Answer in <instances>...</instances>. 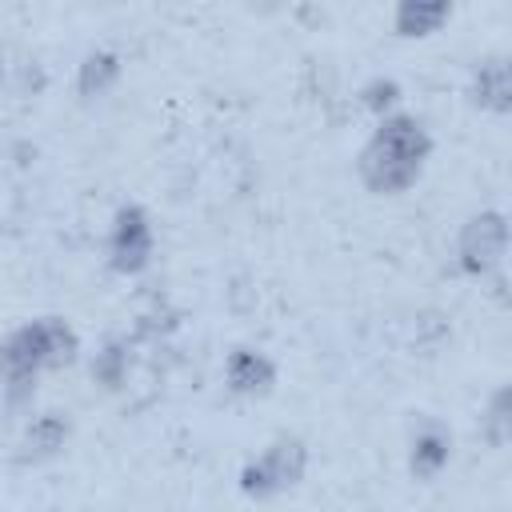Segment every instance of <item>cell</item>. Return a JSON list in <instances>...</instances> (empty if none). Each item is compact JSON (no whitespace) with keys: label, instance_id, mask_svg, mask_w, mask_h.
<instances>
[{"label":"cell","instance_id":"6da1fadb","mask_svg":"<svg viewBox=\"0 0 512 512\" xmlns=\"http://www.w3.org/2000/svg\"><path fill=\"white\" fill-rule=\"evenodd\" d=\"M80 356V332L64 316H36L0 340V388L8 408H28L44 372L68 368Z\"/></svg>","mask_w":512,"mask_h":512},{"label":"cell","instance_id":"7a4b0ae2","mask_svg":"<svg viewBox=\"0 0 512 512\" xmlns=\"http://www.w3.org/2000/svg\"><path fill=\"white\" fill-rule=\"evenodd\" d=\"M308 464H312V452H308V440L296 436V432H280L272 436L256 456H248L236 472V488L248 496V500H276L292 488L304 484L308 476Z\"/></svg>","mask_w":512,"mask_h":512},{"label":"cell","instance_id":"3957f363","mask_svg":"<svg viewBox=\"0 0 512 512\" xmlns=\"http://www.w3.org/2000/svg\"><path fill=\"white\" fill-rule=\"evenodd\" d=\"M104 260L116 276H144L156 260V224L152 212L140 200H124L112 212L108 240H104Z\"/></svg>","mask_w":512,"mask_h":512},{"label":"cell","instance_id":"277c9868","mask_svg":"<svg viewBox=\"0 0 512 512\" xmlns=\"http://www.w3.org/2000/svg\"><path fill=\"white\" fill-rule=\"evenodd\" d=\"M456 272L468 280H488L504 272L508 256V216L500 208H480L472 212L460 232H456Z\"/></svg>","mask_w":512,"mask_h":512},{"label":"cell","instance_id":"5b68a950","mask_svg":"<svg viewBox=\"0 0 512 512\" xmlns=\"http://www.w3.org/2000/svg\"><path fill=\"white\" fill-rule=\"evenodd\" d=\"M364 144L376 148V152H384V156H392V160L416 164V168H424L432 160V148H436L428 124L416 112H404V108L392 112V116H384V120H376V128H372V136Z\"/></svg>","mask_w":512,"mask_h":512},{"label":"cell","instance_id":"8992f818","mask_svg":"<svg viewBox=\"0 0 512 512\" xmlns=\"http://www.w3.org/2000/svg\"><path fill=\"white\" fill-rule=\"evenodd\" d=\"M280 384V364L252 344H236L224 356V388L240 400H264Z\"/></svg>","mask_w":512,"mask_h":512},{"label":"cell","instance_id":"52a82bcc","mask_svg":"<svg viewBox=\"0 0 512 512\" xmlns=\"http://www.w3.org/2000/svg\"><path fill=\"white\" fill-rule=\"evenodd\" d=\"M468 104L488 112V116H508L512 112V60L504 52H488L468 68Z\"/></svg>","mask_w":512,"mask_h":512},{"label":"cell","instance_id":"ba28073f","mask_svg":"<svg viewBox=\"0 0 512 512\" xmlns=\"http://www.w3.org/2000/svg\"><path fill=\"white\" fill-rule=\"evenodd\" d=\"M72 440V416L60 412V408H48V412H36L24 432H20V444H16V464L20 468H36V464H48L56 460Z\"/></svg>","mask_w":512,"mask_h":512},{"label":"cell","instance_id":"9c48e42d","mask_svg":"<svg viewBox=\"0 0 512 512\" xmlns=\"http://www.w3.org/2000/svg\"><path fill=\"white\" fill-rule=\"evenodd\" d=\"M452 448H456L452 428L436 416H424L408 436V472H412V480H420V484L440 480L444 468L452 464Z\"/></svg>","mask_w":512,"mask_h":512},{"label":"cell","instance_id":"30bf717a","mask_svg":"<svg viewBox=\"0 0 512 512\" xmlns=\"http://www.w3.org/2000/svg\"><path fill=\"white\" fill-rule=\"evenodd\" d=\"M424 176V168L416 164H404V160H392L376 148H360L356 152V180L372 192V196H404L408 188H416Z\"/></svg>","mask_w":512,"mask_h":512},{"label":"cell","instance_id":"8fae6325","mask_svg":"<svg viewBox=\"0 0 512 512\" xmlns=\"http://www.w3.org/2000/svg\"><path fill=\"white\" fill-rule=\"evenodd\" d=\"M132 364H136V340L132 336H108L92 360H88V376L100 392H124L128 388V376H132Z\"/></svg>","mask_w":512,"mask_h":512},{"label":"cell","instance_id":"7c38bea8","mask_svg":"<svg viewBox=\"0 0 512 512\" xmlns=\"http://www.w3.org/2000/svg\"><path fill=\"white\" fill-rule=\"evenodd\" d=\"M120 76H124V56L116 52V48H92V52H84L80 56V64H76V96L84 100V104H92V100H104L116 84H120Z\"/></svg>","mask_w":512,"mask_h":512},{"label":"cell","instance_id":"4fadbf2b","mask_svg":"<svg viewBox=\"0 0 512 512\" xmlns=\"http://www.w3.org/2000/svg\"><path fill=\"white\" fill-rule=\"evenodd\" d=\"M448 20H452V4L448 0H400L392 8V36L424 40V36L440 32Z\"/></svg>","mask_w":512,"mask_h":512},{"label":"cell","instance_id":"5bb4252c","mask_svg":"<svg viewBox=\"0 0 512 512\" xmlns=\"http://www.w3.org/2000/svg\"><path fill=\"white\" fill-rule=\"evenodd\" d=\"M480 436L488 448H504L512 440V392L508 384H496L480 412Z\"/></svg>","mask_w":512,"mask_h":512},{"label":"cell","instance_id":"9a60e30c","mask_svg":"<svg viewBox=\"0 0 512 512\" xmlns=\"http://www.w3.org/2000/svg\"><path fill=\"white\" fill-rule=\"evenodd\" d=\"M400 100H404L400 80H396V76H384V72L368 76V80L356 88V104H360L368 116H376V120H384V116L400 112Z\"/></svg>","mask_w":512,"mask_h":512},{"label":"cell","instance_id":"2e32d148","mask_svg":"<svg viewBox=\"0 0 512 512\" xmlns=\"http://www.w3.org/2000/svg\"><path fill=\"white\" fill-rule=\"evenodd\" d=\"M448 336H452V324L444 320V312H420V320H416V348L436 352Z\"/></svg>","mask_w":512,"mask_h":512},{"label":"cell","instance_id":"e0dca14e","mask_svg":"<svg viewBox=\"0 0 512 512\" xmlns=\"http://www.w3.org/2000/svg\"><path fill=\"white\" fill-rule=\"evenodd\" d=\"M0 80H4V56H0Z\"/></svg>","mask_w":512,"mask_h":512}]
</instances>
